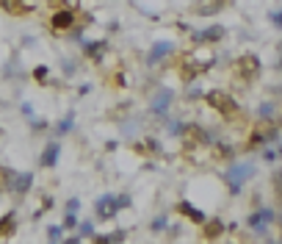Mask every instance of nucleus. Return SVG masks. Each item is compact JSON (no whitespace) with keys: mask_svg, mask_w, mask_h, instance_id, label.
<instances>
[{"mask_svg":"<svg viewBox=\"0 0 282 244\" xmlns=\"http://www.w3.org/2000/svg\"><path fill=\"white\" fill-rule=\"evenodd\" d=\"M235 70L238 75L249 84V80H257L260 78V70H263V64H260V58L254 56V53H244V56L235 58Z\"/></svg>","mask_w":282,"mask_h":244,"instance_id":"1a4fd4ad","label":"nucleus"},{"mask_svg":"<svg viewBox=\"0 0 282 244\" xmlns=\"http://www.w3.org/2000/svg\"><path fill=\"white\" fill-rule=\"evenodd\" d=\"M53 206H56V200H53L50 194H45V197H42V211H50Z\"/></svg>","mask_w":282,"mask_h":244,"instance_id":"a19ab883","label":"nucleus"},{"mask_svg":"<svg viewBox=\"0 0 282 244\" xmlns=\"http://www.w3.org/2000/svg\"><path fill=\"white\" fill-rule=\"evenodd\" d=\"M28 128H31V133H47V131H50V122L36 114V117L28 119Z\"/></svg>","mask_w":282,"mask_h":244,"instance_id":"c85d7f7f","label":"nucleus"},{"mask_svg":"<svg viewBox=\"0 0 282 244\" xmlns=\"http://www.w3.org/2000/svg\"><path fill=\"white\" fill-rule=\"evenodd\" d=\"M119 206H122V211H130L133 208V197L127 192H119Z\"/></svg>","mask_w":282,"mask_h":244,"instance_id":"4c0bfd02","label":"nucleus"},{"mask_svg":"<svg viewBox=\"0 0 282 244\" xmlns=\"http://www.w3.org/2000/svg\"><path fill=\"white\" fill-rule=\"evenodd\" d=\"M0 75H3L6 80H17V78H28V72L19 70V67H17V56H14V58L9 61V64L3 67V72H0Z\"/></svg>","mask_w":282,"mask_h":244,"instance_id":"b1692460","label":"nucleus"},{"mask_svg":"<svg viewBox=\"0 0 282 244\" xmlns=\"http://www.w3.org/2000/svg\"><path fill=\"white\" fill-rule=\"evenodd\" d=\"M271 189H274V197H277L279 206H282V167L274 169V175H271Z\"/></svg>","mask_w":282,"mask_h":244,"instance_id":"7c9ffc66","label":"nucleus"},{"mask_svg":"<svg viewBox=\"0 0 282 244\" xmlns=\"http://www.w3.org/2000/svg\"><path fill=\"white\" fill-rule=\"evenodd\" d=\"M75 25H78V11H75L72 6H58L50 14V19H47V28L53 33H67V31H72Z\"/></svg>","mask_w":282,"mask_h":244,"instance_id":"423d86ee","label":"nucleus"},{"mask_svg":"<svg viewBox=\"0 0 282 244\" xmlns=\"http://www.w3.org/2000/svg\"><path fill=\"white\" fill-rule=\"evenodd\" d=\"M279 158H282V155H279L277 147H274V150H271V147H268V150H263V161H266V164H277Z\"/></svg>","mask_w":282,"mask_h":244,"instance_id":"e433bc0d","label":"nucleus"},{"mask_svg":"<svg viewBox=\"0 0 282 244\" xmlns=\"http://www.w3.org/2000/svg\"><path fill=\"white\" fill-rule=\"evenodd\" d=\"M257 117H260V122H268V125H271L274 119H279L277 103H271V100H266V103H260V108H257Z\"/></svg>","mask_w":282,"mask_h":244,"instance_id":"412c9836","label":"nucleus"},{"mask_svg":"<svg viewBox=\"0 0 282 244\" xmlns=\"http://www.w3.org/2000/svg\"><path fill=\"white\" fill-rule=\"evenodd\" d=\"M33 180H36V175H33V172H17L14 178L3 186V192L11 194V197H25V194L33 189Z\"/></svg>","mask_w":282,"mask_h":244,"instance_id":"9d476101","label":"nucleus"},{"mask_svg":"<svg viewBox=\"0 0 282 244\" xmlns=\"http://www.w3.org/2000/svg\"><path fill=\"white\" fill-rule=\"evenodd\" d=\"M191 33V42L194 47H202V45H219L224 39V28L222 25H208L202 31H188Z\"/></svg>","mask_w":282,"mask_h":244,"instance_id":"9b49d317","label":"nucleus"},{"mask_svg":"<svg viewBox=\"0 0 282 244\" xmlns=\"http://www.w3.org/2000/svg\"><path fill=\"white\" fill-rule=\"evenodd\" d=\"M249 178H254V164L252 161H230L227 172L222 175V180L227 183V189H230L232 197H238V194L244 192V183Z\"/></svg>","mask_w":282,"mask_h":244,"instance_id":"f03ea898","label":"nucleus"},{"mask_svg":"<svg viewBox=\"0 0 282 244\" xmlns=\"http://www.w3.org/2000/svg\"><path fill=\"white\" fill-rule=\"evenodd\" d=\"M119 133L127 139L141 136V117L139 114H122L119 117Z\"/></svg>","mask_w":282,"mask_h":244,"instance_id":"4468645a","label":"nucleus"},{"mask_svg":"<svg viewBox=\"0 0 282 244\" xmlns=\"http://www.w3.org/2000/svg\"><path fill=\"white\" fill-rule=\"evenodd\" d=\"M78 233L83 236V239H89V241H92V239H94V233H97V222H94V219H80Z\"/></svg>","mask_w":282,"mask_h":244,"instance_id":"cd10ccee","label":"nucleus"},{"mask_svg":"<svg viewBox=\"0 0 282 244\" xmlns=\"http://www.w3.org/2000/svg\"><path fill=\"white\" fill-rule=\"evenodd\" d=\"M213 153H216L222 161H235V147H232L230 141H224V139H219L216 145H213Z\"/></svg>","mask_w":282,"mask_h":244,"instance_id":"5701e85b","label":"nucleus"},{"mask_svg":"<svg viewBox=\"0 0 282 244\" xmlns=\"http://www.w3.org/2000/svg\"><path fill=\"white\" fill-rule=\"evenodd\" d=\"M279 216L277 211H274L271 206H257L254 211L249 214V219H246V225H249L257 236H263V239H268V225H274Z\"/></svg>","mask_w":282,"mask_h":244,"instance_id":"39448f33","label":"nucleus"},{"mask_svg":"<svg viewBox=\"0 0 282 244\" xmlns=\"http://www.w3.org/2000/svg\"><path fill=\"white\" fill-rule=\"evenodd\" d=\"M268 23H271L274 28L282 31V9H271V11H268Z\"/></svg>","mask_w":282,"mask_h":244,"instance_id":"c9c22d12","label":"nucleus"},{"mask_svg":"<svg viewBox=\"0 0 282 244\" xmlns=\"http://www.w3.org/2000/svg\"><path fill=\"white\" fill-rule=\"evenodd\" d=\"M61 72H64V78H72L75 72H78V64H75L72 58H64L61 61Z\"/></svg>","mask_w":282,"mask_h":244,"instance_id":"72a5a7b5","label":"nucleus"},{"mask_svg":"<svg viewBox=\"0 0 282 244\" xmlns=\"http://www.w3.org/2000/svg\"><path fill=\"white\" fill-rule=\"evenodd\" d=\"M279 228H282V222H279ZM279 239H282V236H279Z\"/></svg>","mask_w":282,"mask_h":244,"instance_id":"09e8293b","label":"nucleus"},{"mask_svg":"<svg viewBox=\"0 0 282 244\" xmlns=\"http://www.w3.org/2000/svg\"><path fill=\"white\" fill-rule=\"evenodd\" d=\"M188 128H191V122H185L183 117H169L163 122V131H166L171 139H185L188 136Z\"/></svg>","mask_w":282,"mask_h":244,"instance_id":"dca6fc26","label":"nucleus"},{"mask_svg":"<svg viewBox=\"0 0 282 244\" xmlns=\"http://www.w3.org/2000/svg\"><path fill=\"white\" fill-rule=\"evenodd\" d=\"M17 230V211L11 208L9 214L0 216V239H9V236H14Z\"/></svg>","mask_w":282,"mask_h":244,"instance_id":"6ab92c4d","label":"nucleus"},{"mask_svg":"<svg viewBox=\"0 0 282 244\" xmlns=\"http://www.w3.org/2000/svg\"><path fill=\"white\" fill-rule=\"evenodd\" d=\"M78 128V119H75V111H67L61 119H56L50 125V136L53 139H64V136H70V133Z\"/></svg>","mask_w":282,"mask_h":244,"instance_id":"ddd939ff","label":"nucleus"},{"mask_svg":"<svg viewBox=\"0 0 282 244\" xmlns=\"http://www.w3.org/2000/svg\"><path fill=\"white\" fill-rule=\"evenodd\" d=\"M119 214H122L119 194L105 192V194H100V197L94 200V219H97V222H114Z\"/></svg>","mask_w":282,"mask_h":244,"instance_id":"20e7f679","label":"nucleus"},{"mask_svg":"<svg viewBox=\"0 0 282 244\" xmlns=\"http://www.w3.org/2000/svg\"><path fill=\"white\" fill-rule=\"evenodd\" d=\"M205 103H208L216 114H222L224 119H238L241 117V106L238 100L232 97L230 92H222V89H213V92H205Z\"/></svg>","mask_w":282,"mask_h":244,"instance_id":"7ed1b4c3","label":"nucleus"},{"mask_svg":"<svg viewBox=\"0 0 282 244\" xmlns=\"http://www.w3.org/2000/svg\"><path fill=\"white\" fill-rule=\"evenodd\" d=\"M166 228H169V216H166V214H158L155 219L149 222V233H155V236L166 233Z\"/></svg>","mask_w":282,"mask_h":244,"instance_id":"bb28decb","label":"nucleus"},{"mask_svg":"<svg viewBox=\"0 0 282 244\" xmlns=\"http://www.w3.org/2000/svg\"><path fill=\"white\" fill-rule=\"evenodd\" d=\"M116 147H119V141H116V139H111V141H105V150H108V153H114V150H116Z\"/></svg>","mask_w":282,"mask_h":244,"instance_id":"37998d69","label":"nucleus"},{"mask_svg":"<svg viewBox=\"0 0 282 244\" xmlns=\"http://www.w3.org/2000/svg\"><path fill=\"white\" fill-rule=\"evenodd\" d=\"M61 225H64V230H67V233H72V230H78V225H80L78 214H72V211H64V219H61Z\"/></svg>","mask_w":282,"mask_h":244,"instance_id":"473e14b6","label":"nucleus"},{"mask_svg":"<svg viewBox=\"0 0 282 244\" xmlns=\"http://www.w3.org/2000/svg\"><path fill=\"white\" fill-rule=\"evenodd\" d=\"M227 6V0H202L199 6H194V11L199 17H213V14H219Z\"/></svg>","mask_w":282,"mask_h":244,"instance_id":"a211bd4d","label":"nucleus"},{"mask_svg":"<svg viewBox=\"0 0 282 244\" xmlns=\"http://www.w3.org/2000/svg\"><path fill=\"white\" fill-rule=\"evenodd\" d=\"M202 97H205V92L199 89V86H191L188 94H185V100H202Z\"/></svg>","mask_w":282,"mask_h":244,"instance_id":"ea45409f","label":"nucleus"},{"mask_svg":"<svg viewBox=\"0 0 282 244\" xmlns=\"http://www.w3.org/2000/svg\"><path fill=\"white\" fill-rule=\"evenodd\" d=\"M86 28H89V25H83V23H80V19H78V25H75V28L72 31H67V39H70V42H83V39H86Z\"/></svg>","mask_w":282,"mask_h":244,"instance_id":"c756f323","label":"nucleus"},{"mask_svg":"<svg viewBox=\"0 0 282 244\" xmlns=\"http://www.w3.org/2000/svg\"><path fill=\"white\" fill-rule=\"evenodd\" d=\"M116 31H122V25L119 23H108V33H116Z\"/></svg>","mask_w":282,"mask_h":244,"instance_id":"a18cd8bd","label":"nucleus"},{"mask_svg":"<svg viewBox=\"0 0 282 244\" xmlns=\"http://www.w3.org/2000/svg\"><path fill=\"white\" fill-rule=\"evenodd\" d=\"M19 114H23V119L28 122L31 117H36V108H33V106L28 103V100H23V103H19Z\"/></svg>","mask_w":282,"mask_h":244,"instance_id":"f704fd0d","label":"nucleus"},{"mask_svg":"<svg viewBox=\"0 0 282 244\" xmlns=\"http://www.w3.org/2000/svg\"><path fill=\"white\" fill-rule=\"evenodd\" d=\"M268 145L266 141V131L263 128H254V131L249 133V139H246V150H257V147H263Z\"/></svg>","mask_w":282,"mask_h":244,"instance_id":"a878e982","label":"nucleus"},{"mask_svg":"<svg viewBox=\"0 0 282 244\" xmlns=\"http://www.w3.org/2000/svg\"><path fill=\"white\" fill-rule=\"evenodd\" d=\"M175 97L177 94L169 89V86H158V89L149 94V108H147V114H149V119L153 122H166L171 117V106H175Z\"/></svg>","mask_w":282,"mask_h":244,"instance_id":"f257e3e1","label":"nucleus"},{"mask_svg":"<svg viewBox=\"0 0 282 244\" xmlns=\"http://www.w3.org/2000/svg\"><path fill=\"white\" fill-rule=\"evenodd\" d=\"M177 45L169 42V39H158V42H153V47L147 50V56H144V64L149 67V70H155V67H163L166 61L175 56Z\"/></svg>","mask_w":282,"mask_h":244,"instance_id":"0eeeda50","label":"nucleus"},{"mask_svg":"<svg viewBox=\"0 0 282 244\" xmlns=\"http://www.w3.org/2000/svg\"><path fill=\"white\" fill-rule=\"evenodd\" d=\"M50 72H53V70H50L47 64H36V67L31 70V78L36 80L39 86H47V84H50Z\"/></svg>","mask_w":282,"mask_h":244,"instance_id":"393cba45","label":"nucleus"},{"mask_svg":"<svg viewBox=\"0 0 282 244\" xmlns=\"http://www.w3.org/2000/svg\"><path fill=\"white\" fill-rule=\"evenodd\" d=\"M116 84H119V86H127V78H125V72H116Z\"/></svg>","mask_w":282,"mask_h":244,"instance_id":"c03bdc74","label":"nucleus"},{"mask_svg":"<svg viewBox=\"0 0 282 244\" xmlns=\"http://www.w3.org/2000/svg\"><path fill=\"white\" fill-rule=\"evenodd\" d=\"M64 211H72V214H80V200L78 197H70L64 202Z\"/></svg>","mask_w":282,"mask_h":244,"instance_id":"58836bf2","label":"nucleus"},{"mask_svg":"<svg viewBox=\"0 0 282 244\" xmlns=\"http://www.w3.org/2000/svg\"><path fill=\"white\" fill-rule=\"evenodd\" d=\"M64 239H67L64 225H47V241H64Z\"/></svg>","mask_w":282,"mask_h":244,"instance_id":"2f4dec72","label":"nucleus"},{"mask_svg":"<svg viewBox=\"0 0 282 244\" xmlns=\"http://www.w3.org/2000/svg\"><path fill=\"white\" fill-rule=\"evenodd\" d=\"M127 239V230H111V233H94V244H116V241H125Z\"/></svg>","mask_w":282,"mask_h":244,"instance_id":"4be33fe9","label":"nucleus"},{"mask_svg":"<svg viewBox=\"0 0 282 244\" xmlns=\"http://www.w3.org/2000/svg\"><path fill=\"white\" fill-rule=\"evenodd\" d=\"M108 50H111V42H108L105 36L102 39H83V42H80V53H83V58H89L92 64H102Z\"/></svg>","mask_w":282,"mask_h":244,"instance_id":"6e6552de","label":"nucleus"},{"mask_svg":"<svg viewBox=\"0 0 282 244\" xmlns=\"http://www.w3.org/2000/svg\"><path fill=\"white\" fill-rule=\"evenodd\" d=\"M0 9L6 11V14H28V11H33L36 6L31 3V0H0Z\"/></svg>","mask_w":282,"mask_h":244,"instance_id":"f3484780","label":"nucleus"},{"mask_svg":"<svg viewBox=\"0 0 282 244\" xmlns=\"http://www.w3.org/2000/svg\"><path fill=\"white\" fill-rule=\"evenodd\" d=\"M277 70L282 72V53H279V58H277Z\"/></svg>","mask_w":282,"mask_h":244,"instance_id":"49530a36","label":"nucleus"},{"mask_svg":"<svg viewBox=\"0 0 282 244\" xmlns=\"http://www.w3.org/2000/svg\"><path fill=\"white\" fill-rule=\"evenodd\" d=\"M175 208H177V214L185 216V219L191 222V225H205V219H208V214H205V211H199L197 206H191L188 200H180Z\"/></svg>","mask_w":282,"mask_h":244,"instance_id":"2eb2a0df","label":"nucleus"},{"mask_svg":"<svg viewBox=\"0 0 282 244\" xmlns=\"http://www.w3.org/2000/svg\"><path fill=\"white\" fill-rule=\"evenodd\" d=\"M78 94H80V97H86V94H92V84H80V86H78Z\"/></svg>","mask_w":282,"mask_h":244,"instance_id":"79ce46f5","label":"nucleus"},{"mask_svg":"<svg viewBox=\"0 0 282 244\" xmlns=\"http://www.w3.org/2000/svg\"><path fill=\"white\" fill-rule=\"evenodd\" d=\"M224 230H227V222H222V219H205L202 236H205V239H219Z\"/></svg>","mask_w":282,"mask_h":244,"instance_id":"aec40b11","label":"nucleus"},{"mask_svg":"<svg viewBox=\"0 0 282 244\" xmlns=\"http://www.w3.org/2000/svg\"><path fill=\"white\" fill-rule=\"evenodd\" d=\"M61 158V139H47L42 147V155H39V167L42 169H56Z\"/></svg>","mask_w":282,"mask_h":244,"instance_id":"f8f14e48","label":"nucleus"},{"mask_svg":"<svg viewBox=\"0 0 282 244\" xmlns=\"http://www.w3.org/2000/svg\"><path fill=\"white\" fill-rule=\"evenodd\" d=\"M277 53H282V42H279V45H277Z\"/></svg>","mask_w":282,"mask_h":244,"instance_id":"de8ad7c7","label":"nucleus"}]
</instances>
